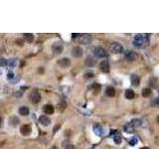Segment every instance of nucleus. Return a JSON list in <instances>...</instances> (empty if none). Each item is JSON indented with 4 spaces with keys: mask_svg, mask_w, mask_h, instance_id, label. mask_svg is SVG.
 Listing matches in <instances>:
<instances>
[{
    "mask_svg": "<svg viewBox=\"0 0 159 149\" xmlns=\"http://www.w3.org/2000/svg\"><path fill=\"white\" fill-rule=\"evenodd\" d=\"M149 43L147 34H137L133 39V45L137 48H143Z\"/></svg>",
    "mask_w": 159,
    "mask_h": 149,
    "instance_id": "nucleus-1",
    "label": "nucleus"
},
{
    "mask_svg": "<svg viewBox=\"0 0 159 149\" xmlns=\"http://www.w3.org/2000/svg\"><path fill=\"white\" fill-rule=\"evenodd\" d=\"M93 52H95L96 57H98V58H105V57L107 56L106 50H105L102 47H100V46H99V47H96Z\"/></svg>",
    "mask_w": 159,
    "mask_h": 149,
    "instance_id": "nucleus-2",
    "label": "nucleus"
},
{
    "mask_svg": "<svg viewBox=\"0 0 159 149\" xmlns=\"http://www.w3.org/2000/svg\"><path fill=\"white\" fill-rule=\"evenodd\" d=\"M122 51H123V48L118 43H114L110 46V52L113 54H120V53H122Z\"/></svg>",
    "mask_w": 159,
    "mask_h": 149,
    "instance_id": "nucleus-3",
    "label": "nucleus"
},
{
    "mask_svg": "<svg viewBox=\"0 0 159 149\" xmlns=\"http://www.w3.org/2000/svg\"><path fill=\"white\" fill-rule=\"evenodd\" d=\"M79 41H80V43L83 45H88L91 43V35H89V34H83V35H81L80 38H79Z\"/></svg>",
    "mask_w": 159,
    "mask_h": 149,
    "instance_id": "nucleus-4",
    "label": "nucleus"
},
{
    "mask_svg": "<svg viewBox=\"0 0 159 149\" xmlns=\"http://www.w3.org/2000/svg\"><path fill=\"white\" fill-rule=\"evenodd\" d=\"M30 99L33 104H38L39 101L41 100V95L39 94L37 90H34V91L31 92Z\"/></svg>",
    "mask_w": 159,
    "mask_h": 149,
    "instance_id": "nucleus-5",
    "label": "nucleus"
},
{
    "mask_svg": "<svg viewBox=\"0 0 159 149\" xmlns=\"http://www.w3.org/2000/svg\"><path fill=\"white\" fill-rule=\"evenodd\" d=\"M52 50H53V52L55 53L56 55L61 54V53L63 52V45H62V43H60V42L54 43L53 46H52Z\"/></svg>",
    "mask_w": 159,
    "mask_h": 149,
    "instance_id": "nucleus-6",
    "label": "nucleus"
},
{
    "mask_svg": "<svg viewBox=\"0 0 159 149\" xmlns=\"http://www.w3.org/2000/svg\"><path fill=\"white\" fill-rule=\"evenodd\" d=\"M83 51L81 47H74L73 50H72V55L75 57V58H81L83 56Z\"/></svg>",
    "mask_w": 159,
    "mask_h": 149,
    "instance_id": "nucleus-7",
    "label": "nucleus"
},
{
    "mask_svg": "<svg viewBox=\"0 0 159 149\" xmlns=\"http://www.w3.org/2000/svg\"><path fill=\"white\" fill-rule=\"evenodd\" d=\"M31 131H32V129H31V126L30 125H28V124H24L21 126L20 128V132L22 135L24 136H28V135H30Z\"/></svg>",
    "mask_w": 159,
    "mask_h": 149,
    "instance_id": "nucleus-8",
    "label": "nucleus"
},
{
    "mask_svg": "<svg viewBox=\"0 0 159 149\" xmlns=\"http://www.w3.org/2000/svg\"><path fill=\"white\" fill-rule=\"evenodd\" d=\"M99 70L102 73H108L109 72V64H108V62L107 61H102L99 64Z\"/></svg>",
    "mask_w": 159,
    "mask_h": 149,
    "instance_id": "nucleus-9",
    "label": "nucleus"
},
{
    "mask_svg": "<svg viewBox=\"0 0 159 149\" xmlns=\"http://www.w3.org/2000/svg\"><path fill=\"white\" fill-rule=\"evenodd\" d=\"M39 122H40V124H42L43 126H48V125L51 123V120H50V118H49L48 116H46V115H41V116L39 117Z\"/></svg>",
    "mask_w": 159,
    "mask_h": 149,
    "instance_id": "nucleus-10",
    "label": "nucleus"
},
{
    "mask_svg": "<svg viewBox=\"0 0 159 149\" xmlns=\"http://www.w3.org/2000/svg\"><path fill=\"white\" fill-rule=\"evenodd\" d=\"M58 65L62 68H68L71 65V61L68 58H62L58 61Z\"/></svg>",
    "mask_w": 159,
    "mask_h": 149,
    "instance_id": "nucleus-11",
    "label": "nucleus"
},
{
    "mask_svg": "<svg viewBox=\"0 0 159 149\" xmlns=\"http://www.w3.org/2000/svg\"><path fill=\"white\" fill-rule=\"evenodd\" d=\"M125 58L128 60V61H136L138 59V55L134 52L127 51V52L125 53Z\"/></svg>",
    "mask_w": 159,
    "mask_h": 149,
    "instance_id": "nucleus-12",
    "label": "nucleus"
},
{
    "mask_svg": "<svg viewBox=\"0 0 159 149\" xmlns=\"http://www.w3.org/2000/svg\"><path fill=\"white\" fill-rule=\"evenodd\" d=\"M43 110L45 112L46 114H52L54 113V106L52 104H46L45 106H44V108H43Z\"/></svg>",
    "mask_w": 159,
    "mask_h": 149,
    "instance_id": "nucleus-13",
    "label": "nucleus"
},
{
    "mask_svg": "<svg viewBox=\"0 0 159 149\" xmlns=\"http://www.w3.org/2000/svg\"><path fill=\"white\" fill-rule=\"evenodd\" d=\"M130 82H131V85H132V86L137 87V86L139 85V78H138V76H136V74H132V76L130 77Z\"/></svg>",
    "mask_w": 159,
    "mask_h": 149,
    "instance_id": "nucleus-14",
    "label": "nucleus"
},
{
    "mask_svg": "<svg viewBox=\"0 0 159 149\" xmlns=\"http://www.w3.org/2000/svg\"><path fill=\"white\" fill-rule=\"evenodd\" d=\"M106 95L109 97H114V96H115V89H114L113 87H107L106 89Z\"/></svg>",
    "mask_w": 159,
    "mask_h": 149,
    "instance_id": "nucleus-15",
    "label": "nucleus"
},
{
    "mask_svg": "<svg viewBox=\"0 0 159 149\" xmlns=\"http://www.w3.org/2000/svg\"><path fill=\"white\" fill-rule=\"evenodd\" d=\"M93 131L98 136H100V135H102V127L99 124H95L93 125Z\"/></svg>",
    "mask_w": 159,
    "mask_h": 149,
    "instance_id": "nucleus-16",
    "label": "nucleus"
},
{
    "mask_svg": "<svg viewBox=\"0 0 159 149\" xmlns=\"http://www.w3.org/2000/svg\"><path fill=\"white\" fill-rule=\"evenodd\" d=\"M86 65L88 66V67H92V66H95L96 65V60L93 59L92 57H88L87 59H86Z\"/></svg>",
    "mask_w": 159,
    "mask_h": 149,
    "instance_id": "nucleus-17",
    "label": "nucleus"
},
{
    "mask_svg": "<svg viewBox=\"0 0 159 149\" xmlns=\"http://www.w3.org/2000/svg\"><path fill=\"white\" fill-rule=\"evenodd\" d=\"M19 114L20 115H23V116H26L29 114V108L26 107V106H21L19 108Z\"/></svg>",
    "mask_w": 159,
    "mask_h": 149,
    "instance_id": "nucleus-18",
    "label": "nucleus"
},
{
    "mask_svg": "<svg viewBox=\"0 0 159 149\" xmlns=\"http://www.w3.org/2000/svg\"><path fill=\"white\" fill-rule=\"evenodd\" d=\"M57 107H58V110H59V111H64V110L66 109V107H67L66 101H65V100H61L60 103L58 104V105H57Z\"/></svg>",
    "mask_w": 159,
    "mask_h": 149,
    "instance_id": "nucleus-19",
    "label": "nucleus"
},
{
    "mask_svg": "<svg viewBox=\"0 0 159 149\" xmlns=\"http://www.w3.org/2000/svg\"><path fill=\"white\" fill-rule=\"evenodd\" d=\"M124 96H125V97H126L127 99H132V98L134 97V92H133V90H131V89H126Z\"/></svg>",
    "mask_w": 159,
    "mask_h": 149,
    "instance_id": "nucleus-20",
    "label": "nucleus"
},
{
    "mask_svg": "<svg viewBox=\"0 0 159 149\" xmlns=\"http://www.w3.org/2000/svg\"><path fill=\"white\" fill-rule=\"evenodd\" d=\"M24 39H25L27 42L32 43V42L34 41V35L31 34V33H26V34H24Z\"/></svg>",
    "mask_w": 159,
    "mask_h": 149,
    "instance_id": "nucleus-21",
    "label": "nucleus"
},
{
    "mask_svg": "<svg viewBox=\"0 0 159 149\" xmlns=\"http://www.w3.org/2000/svg\"><path fill=\"white\" fill-rule=\"evenodd\" d=\"M123 129H124V131H125L126 133H131V132H133V130H134V127L132 126L130 123H127L125 126L123 127Z\"/></svg>",
    "mask_w": 159,
    "mask_h": 149,
    "instance_id": "nucleus-22",
    "label": "nucleus"
},
{
    "mask_svg": "<svg viewBox=\"0 0 159 149\" xmlns=\"http://www.w3.org/2000/svg\"><path fill=\"white\" fill-rule=\"evenodd\" d=\"M114 143H116V144H120L121 141H122V138H121L120 134L117 133V132L114 134Z\"/></svg>",
    "mask_w": 159,
    "mask_h": 149,
    "instance_id": "nucleus-23",
    "label": "nucleus"
},
{
    "mask_svg": "<svg viewBox=\"0 0 159 149\" xmlns=\"http://www.w3.org/2000/svg\"><path fill=\"white\" fill-rule=\"evenodd\" d=\"M150 95H151V89H148V88H145V89H142V96L144 97H150Z\"/></svg>",
    "mask_w": 159,
    "mask_h": 149,
    "instance_id": "nucleus-24",
    "label": "nucleus"
},
{
    "mask_svg": "<svg viewBox=\"0 0 159 149\" xmlns=\"http://www.w3.org/2000/svg\"><path fill=\"white\" fill-rule=\"evenodd\" d=\"M131 125L133 127H137V126H139L140 125V123H141V121L139 120V119H132L130 122H129Z\"/></svg>",
    "mask_w": 159,
    "mask_h": 149,
    "instance_id": "nucleus-25",
    "label": "nucleus"
},
{
    "mask_svg": "<svg viewBox=\"0 0 159 149\" xmlns=\"http://www.w3.org/2000/svg\"><path fill=\"white\" fill-rule=\"evenodd\" d=\"M9 122H10L13 126H15V125H17V123H19V119L17 118V117H15V116H12V117L10 118V120H9Z\"/></svg>",
    "mask_w": 159,
    "mask_h": 149,
    "instance_id": "nucleus-26",
    "label": "nucleus"
},
{
    "mask_svg": "<svg viewBox=\"0 0 159 149\" xmlns=\"http://www.w3.org/2000/svg\"><path fill=\"white\" fill-rule=\"evenodd\" d=\"M64 149H75V147L71 143H66V144H64Z\"/></svg>",
    "mask_w": 159,
    "mask_h": 149,
    "instance_id": "nucleus-27",
    "label": "nucleus"
},
{
    "mask_svg": "<svg viewBox=\"0 0 159 149\" xmlns=\"http://www.w3.org/2000/svg\"><path fill=\"white\" fill-rule=\"evenodd\" d=\"M136 143H137V139L135 138V137L130 138V140H129V144H130V145H132V146H133V145H135Z\"/></svg>",
    "mask_w": 159,
    "mask_h": 149,
    "instance_id": "nucleus-28",
    "label": "nucleus"
},
{
    "mask_svg": "<svg viewBox=\"0 0 159 149\" xmlns=\"http://www.w3.org/2000/svg\"><path fill=\"white\" fill-rule=\"evenodd\" d=\"M6 64H7V62H6V60L5 59H0V67H2V66H6Z\"/></svg>",
    "mask_w": 159,
    "mask_h": 149,
    "instance_id": "nucleus-29",
    "label": "nucleus"
},
{
    "mask_svg": "<svg viewBox=\"0 0 159 149\" xmlns=\"http://www.w3.org/2000/svg\"><path fill=\"white\" fill-rule=\"evenodd\" d=\"M85 78H87V79H89V78H93V74H92V73H87V74H85Z\"/></svg>",
    "mask_w": 159,
    "mask_h": 149,
    "instance_id": "nucleus-30",
    "label": "nucleus"
},
{
    "mask_svg": "<svg viewBox=\"0 0 159 149\" xmlns=\"http://www.w3.org/2000/svg\"><path fill=\"white\" fill-rule=\"evenodd\" d=\"M92 88H93V89H96V91H98V90L100 89V86H99L98 83H95V85L92 86Z\"/></svg>",
    "mask_w": 159,
    "mask_h": 149,
    "instance_id": "nucleus-31",
    "label": "nucleus"
},
{
    "mask_svg": "<svg viewBox=\"0 0 159 149\" xmlns=\"http://www.w3.org/2000/svg\"><path fill=\"white\" fill-rule=\"evenodd\" d=\"M13 77H14V74L12 73V72H9L7 74V78L8 79H13Z\"/></svg>",
    "mask_w": 159,
    "mask_h": 149,
    "instance_id": "nucleus-32",
    "label": "nucleus"
},
{
    "mask_svg": "<svg viewBox=\"0 0 159 149\" xmlns=\"http://www.w3.org/2000/svg\"><path fill=\"white\" fill-rule=\"evenodd\" d=\"M16 43H17V45L23 46V41H22V40H20V39H19V40H17V41H16Z\"/></svg>",
    "mask_w": 159,
    "mask_h": 149,
    "instance_id": "nucleus-33",
    "label": "nucleus"
},
{
    "mask_svg": "<svg viewBox=\"0 0 159 149\" xmlns=\"http://www.w3.org/2000/svg\"><path fill=\"white\" fill-rule=\"evenodd\" d=\"M59 128H60V125H58V126L55 127V129H54V132H56V130H57V129H59Z\"/></svg>",
    "mask_w": 159,
    "mask_h": 149,
    "instance_id": "nucleus-34",
    "label": "nucleus"
},
{
    "mask_svg": "<svg viewBox=\"0 0 159 149\" xmlns=\"http://www.w3.org/2000/svg\"><path fill=\"white\" fill-rule=\"evenodd\" d=\"M78 36V34H73V38H76Z\"/></svg>",
    "mask_w": 159,
    "mask_h": 149,
    "instance_id": "nucleus-35",
    "label": "nucleus"
},
{
    "mask_svg": "<svg viewBox=\"0 0 159 149\" xmlns=\"http://www.w3.org/2000/svg\"><path fill=\"white\" fill-rule=\"evenodd\" d=\"M140 149H149L148 147H142V148H140Z\"/></svg>",
    "mask_w": 159,
    "mask_h": 149,
    "instance_id": "nucleus-36",
    "label": "nucleus"
},
{
    "mask_svg": "<svg viewBox=\"0 0 159 149\" xmlns=\"http://www.w3.org/2000/svg\"><path fill=\"white\" fill-rule=\"evenodd\" d=\"M157 122H158V124H159V116L157 117Z\"/></svg>",
    "mask_w": 159,
    "mask_h": 149,
    "instance_id": "nucleus-37",
    "label": "nucleus"
}]
</instances>
